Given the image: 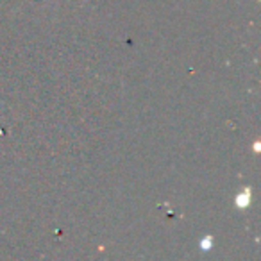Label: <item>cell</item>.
<instances>
[{
  "label": "cell",
  "instance_id": "cell-2",
  "mask_svg": "<svg viewBox=\"0 0 261 261\" xmlns=\"http://www.w3.org/2000/svg\"><path fill=\"white\" fill-rule=\"evenodd\" d=\"M211 242H213V238H211V236H206V238L200 242V249H202V250H210L211 249Z\"/></svg>",
  "mask_w": 261,
  "mask_h": 261
},
{
  "label": "cell",
  "instance_id": "cell-1",
  "mask_svg": "<svg viewBox=\"0 0 261 261\" xmlns=\"http://www.w3.org/2000/svg\"><path fill=\"white\" fill-rule=\"evenodd\" d=\"M249 202H250V192H249V188H247V190H243L238 197H236V206H238V207H247V206H249Z\"/></svg>",
  "mask_w": 261,
  "mask_h": 261
}]
</instances>
